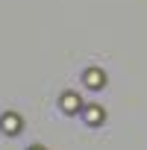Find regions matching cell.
<instances>
[{"instance_id":"1","label":"cell","mask_w":147,"mask_h":150,"mask_svg":"<svg viewBox=\"0 0 147 150\" xmlns=\"http://www.w3.org/2000/svg\"><path fill=\"white\" fill-rule=\"evenodd\" d=\"M3 129L18 132V118H15V115H6V118H3Z\"/></svg>"},{"instance_id":"2","label":"cell","mask_w":147,"mask_h":150,"mask_svg":"<svg viewBox=\"0 0 147 150\" xmlns=\"http://www.w3.org/2000/svg\"><path fill=\"white\" fill-rule=\"evenodd\" d=\"M88 86H100V74L97 71H88Z\"/></svg>"},{"instance_id":"3","label":"cell","mask_w":147,"mask_h":150,"mask_svg":"<svg viewBox=\"0 0 147 150\" xmlns=\"http://www.w3.org/2000/svg\"><path fill=\"white\" fill-rule=\"evenodd\" d=\"M77 103H74V94H65V109H74Z\"/></svg>"}]
</instances>
